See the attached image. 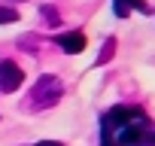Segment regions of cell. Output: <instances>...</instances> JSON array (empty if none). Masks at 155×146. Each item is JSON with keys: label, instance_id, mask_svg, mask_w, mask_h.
<instances>
[{"label": "cell", "instance_id": "cell-4", "mask_svg": "<svg viewBox=\"0 0 155 146\" xmlns=\"http://www.w3.org/2000/svg\"><path fill=\"white\" fill-rule=\"evenodd\" d=\"M55 40H58V46H61L64 52H70V55H76V52L85 49V34H82V31H70V34H61V37H55Z\"/></svg>", "mask_w": 155, "mask_h": 146}, {"label": "cell", "instance_id": "cell-9", "mask_svg": "<svg viewBox=\"0 0 155 146\" xmlns=\"http://www.w3.org/2000/svg\"><path fill=\"white\" fill-rule=\"evenodd\" d=\"M34 146H64V143H55V140H43V143H34Z\"/></svg>", "mask_w": 155, "mask_h": 146}, {"label": "cell", "instance_id": "cell-7", "mask_svg": "<svg viewBox=\"0 0 155 146\" xmlns=\"http://www.w3.org/2000/svg\"><path fill=\"white\" fill-rule=\"evenodd\" d=\"M113 49H116V43H113V40H107V43H104V49H101L97 64H107V61H110V55H113Z\"/></svg>", "mask_w": 155, "mask_h": 146}, {"label": "cell", "instance_id": "cell-3", "mask_svg": "<svg viewBox=\"0 0 155 146\" xmlns=\"http://www.w3.org/2000/svg\"><path fill=\"white\" fill-rule=\"evenodd\" d=\"M21 82H25L21 67H18L15 61H0V91L9 95V91H15Z\"/></svg>", "mask_w": 155, "mask_h": 146}, {"label": "cell", "instance_id": "cell-8", "mask_svg": "<svg viewBox=\"0 0 155 146\" xmlns=\"http://www.w3.org/2000/svg\"><path fill=\"white\" fill-rule=\"evenodd\" d=\"M40 12H43V18H49L52 25H58V15H55V6H43Z\"/></svg>", "mask_w": 155, "mask_h": 146}, {"label": "cell", "instance_id": "cell-5", "mask_svg": "<svg viewBox=\"0 0 155 146\" xmlns=\"http://www.w3.org/2000/svg\"><path fill=\"white\" fill-rule=\"evenodd\" d=\"M116 6V15H131V9H146V0H113Z\"/></svg>", "mask_w": 155, "mask_h": 146}, {"label": "cell", "instance_id": "cell-10", "mask_svg": "<svg viewBox=\"0 0 155 146\" xmlns=\"http://www.w3.org/2000/svg\"><path fill=\"white\" fill-rule=\"evenodd\" d=\"M152 146H155V131H152Z\"/></svg>", "mask_w": 155, "mask_h": 146}, {"label": "cell", "instance_id": "cell-2", "mask_svg": "<svg viewBox=\"0 0 155 146\" xmlns=\"http://www.w3.org/2000/svg\"><path fill=\"white\" fill-rule=\"evenodd\" d=\"M61 95H64L61 79L52 76V73H46V76L37 79V85H34V91H31V104H34V107H52V104L61 101Z\"/></svg>", "mask_w": 155, "mask_h": 146}, {"label": "cell", "instance_id": "cell-1", "mask_svg": "<svg viewBox=\"0 0 155 146\" xmlns=\"http://www.w3.org/2000/svg\"><path fill=\"white\" fill-rule=\"evenodd\" d=\"M101 146H152V125L140 107H113L101 119Z\"/></svg>", "mask_w": 155, "mask_h": 146}, {"label": "cell", "instance_id": "cell-6", "mask_svg": "<svg viewBox=\"0 0 155 146\" xmlns=\"http://www.w3.org/2000/svg\"><path fill=\"white\" fill-rule=\"evenodd\" d=\"M15 18H18V12L12 6H0V25H12Z\"/></svg>", "mask_w": 155, "mask_h": 146}]
</instances>
